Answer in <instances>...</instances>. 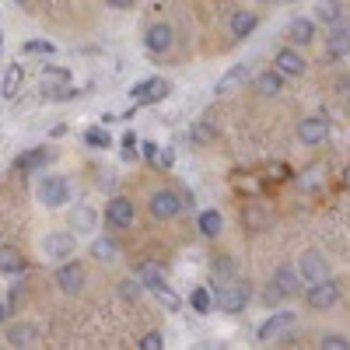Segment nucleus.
<instances>
[{
  "mask_svg": "<svg viewBox=\"0 0 350 350\" xmlns=\"http://www.w3.org/2000/svg\"><path fill=\"white\" fill-rule=\"evenodd\" d=\"M4 336H8L11 347H36L39 343V326L36 323H11Z\"/></svg>",
  "mask_w": 350,
  "mask_h": 350,
  "instance_id": "nucleus-19",
  "label": "nucleus"
},
{
  "mask_svg": "<svg viewBox=\"0 0 350 350\" xmlns=\"http://www.w3.org/2000/svg\"><path fill=\"white\" fill-rule=\"evenodd\" d=\"M305 56L295 49V46H280L277 53H273V70H280L284 77H301L305 74Z\"/></svg>",
  "mask_w": 350,
  "mask_h": 350,
  "instance_id": "nucleus-11",
  "label": "nucleus"
},
{
  "mask_svg": "<svg viewBox=\"0 0 350 350\" xmlns=\"http://www.w3.org/2000/svg\"><path fill=\"white\" fill-rule=\"evenodd\" d=\"M343 186L350 189V165H347V172H343Z\"/></svg>",
  "mask_w": 350,
  "mask_h": 350,
  "instance_id": "nucleus-51",
  "label": "nucleus"
},
{
  "mask_svg": "<svg viewBox=\"0 0 350 350\" xmlns=\"http://www.w3.org/2000/svg\"><path fill=\"white\" fill-rule=\"evenodd\" d=\"M81 92H74V84H67V88H60V92H53L49 95V102H70V98H77Z\"/></svg>",
  "mask_w": 350,
  "mask_h": 350,
  "instance_id": "nucleus-45",
  "label": "nucleus"
},
{
  "mask_svg": "<svg viewBox=\"0 0 350 350\" xmlns=\"http://www.w3.org/2000/svg\"><path fill=\"white\" fill-rule=\"evenodd\" d=\"M347 109H350V95H347Z\"/></svg>",
  "mask_w": 350,
  "mask_h": 350,
  "instance_id": "nucleus-54",
  "label": "nucleus"
},
{
  "mask_svg": "<svg viewBox=\"0 0 350 350\" xmlns=\"http://www.w3.org/2000/svg\"><path fill=\"white\" fill-rule=\"evenodd\" d=\"M231 186H235L239 193H245V196H259L262 193V179H259V175H235Z\"/></svg>",
  "mask_w": 350,
  "mask_h": 350,
  "instance_id": "nucleus-36",
  "label": "nucleus"
},
{
  "mask_svg": "<svg viewBox=\"0 0 350 350\" xmlns=\"http://www.w3.org/2000/svg\"><path fill=\"white\" fill-rule=\"evenodd\" d=\"M92 259H98V262H116V259H120V242H116L112 235L95 239V242H92Z\"/></svg>",
  "mask_w": 350,
  "mask_h": 350,
  "instance_id": "nucleus-27",
  "label": "nucleus"
},
{
  "mask_svg": "<svg viewBox=\"0 0 350 350\" xmlns=\"http://www.w3.org/2000/svg\"><path fill=\"white\" fill-rule=\"evenodd\" d=\"M67 84H70V70L67 67H53V64L42 67V95L46 98L53 92H60V88H67Z\"/></svg>",
  "mask_w": 350,
  "mask_h": 350,
  "instance_id": "nucleus-23",
  "label": "nucleus"
},
{
  "mask_svg": "<svg viewBox=\"0 0 350 350\" xmlns=\"http://www.w3.org/2000/svg\"><path fill=\"white\" fill-rule=\"evenodd\" d=\"M326 56H329V60H343V56H350V25H333L329 28Z\"/></svg>",
  "mask_w": 350,
  "mask_h": 350,
  "instance_id": "nucleus-15",
  "label": "nucleus"
},
{
  "mask_svg": "<svg viewBox=\"0 0 350 350\" xmlns=\"http://www.w3.org/2000/svg\"><path fill=\"white\" fill-rule=\"evenodd\" d=\"M319 347L323 350H350V340L343 333H326L323 340H319Z\"/></svg>",
  "mask_w": 350,
  "mask_h": 350,
  "instance_id": "nucleus-41",
  "label": "nucleus"
},
{
  "mask_svg": "<svg viewBox=\"0 0 350 350\" xmlns=\"http://www.w3.org/2000/svg\"><path fill=\"white\" fill-rule=\"evenodd\" d=\"M53 158H56L53 148H32V151H25V154L14 158V172H21V175H36V172H42Z\"/></svg>",
  "mask_w": 350,
  "mask_h": 350,
  "instance_id": "nucleus-13",
  "label": "nucleus"
},
{
  "mask_svg": "<svg viewBox=\"0 0 350 350\" xmlns=\"http://www.w3.org/2000/svg\"><path fill=\"white\" fill-rule=\"evenodd\" d=\"M105 4H109L112 11H130V8L137 4V0H105Z\"/></svg>",
  "mask_w": 350,
  "mask_h": 350,
  "instance_id": "nucleus-49",
  "label": "nucleus"
},
{
  "mask_svg": "<svg viewBox=\"0 0 350 350\" xmlns=\"http://www.w3.org/2000/svg\"><path fill=\"white\" fill-rule=\"evenodd\" d=\"M270 284L280 291L284 298H298V295H301V277H298V270L291 267V262H284V267H277V270H273Z\"/></svg>",
  "mask_w": 350,
  "mask_h": 350,
  "instance_id": "nucleus-14",
  "label": "nucleus"
},
{
  "mask_svg": "<svg viewBox=\"0 0 350 350\" xmlns=\"http://www.w3.org/2000/svg\"><path fill=\"white\" fill-rule=\"evenodd\" d=\"M287 39L295 42V46H308L315 39V21L312 18H295L287 25Z\"/></svg>",
  "mask_w": 350,
  "mask_h": 350,
  "instance_id": "nucleus-25",
  "label": "nucleus"
},
{
  "mask_svg": "<svg viewBox=\"0 0 350 350\" xmlns=\"http://www.w3.org/2000/svg\"><path fill=\"white\" fill-rule=\"evenodd\" d=\"M252 84H256V92H259L262 98H277V95L284 92V74L270 67V70L256 74V81H252Z\"/></svg>",
  "mask_w": 350,
  "mask_h": 350,
  "instance_id": "nucleus-21",
  "label": "nucleus"
},
{
  "mask_svg": "<svg viewBox=\"0 0 350 350\" xmlns=\"http://www.w3.org/2000/svg\"><path fill=\"white\" fill-rule=\"evenodd\" d=\"M133 277L144 284V291H154V287H161V284H168L165 280V270L158 267L154 259H144V262H137V270H133Z\"/></svg>",
  "mask_w": 350,
  "mask_h": 350,
  "instance_id": "nucleus-20",
  "label": "nucleus"
},
{
  "mask_svg": "<svg viewBox=\"0 0 350 350\" xmlns=\"http://www.w3.org/2000/svg\"><path fill=\"white\" fill-rule=\"evenodd\" d=\"M189 308L196 312V315H207L211 308H214V295L207 287H193V295H189Z\"/></svg>",
  "mask_w": 350,
  "mask_h": 350,
  "instance_id": "nucleus-35",
  "label": "nucleus"
},
{
  "mask_svg": "<svg viewBox=\"0 0 350 350\" xmlns=\"http://www.w3.org/2000/svg\"><path fill=\"white\" fill-rule=\"evenodd\" d=\"M172 95V81H165V77H151V88L144 92V98L137 102V105H154V102H161V98H168Z\"/></svg>",
  "mask_w": 350,
  "mask_h": 350,
  "instance_id": "nucleus-32",
  "label": "nucleus"
},
{
  "mask_svg": "<svg viewBox=\"0 0 350 350\" xmlns=\"http://www.w3.org/2000/svg\"><path fill=\"white\" fill-rule=\"evenodd\" d=\"M39 200H42V207H49V211L67 207L70 203V183L64 179V175H42L39 179Z\"/></svg>",
  "mask_w": 350,
  "mask_h": 350,
  "instance_id": "nucleus-5",
  "label": "nucleus"
},
{
  "mask_svg": "<svg viewBox=\"0 0 350 350\" xmlns=\"http://www.w3.org/2000/svg\"><path fill=\"white\" fill-rule=\"evenodd\" d=\"M21 81H25L21 64H11V67H8V74H4V84H0V95H4L8 102H11V98H18V88H21Z\"/></svg>",
  "mask_w": 350,
  "mask_h": 350,
  "instance_id": "nucleus-31",
  "label": "nucleus"
},
{
  "mask_svg": "<svg viewBox=\"0 0 350 350\" xmlns=\"http://www.w3.org/2000/svg\"><path fill=\"white\" fill-rule=\"evenodd\" d=\"M0 49H4V28H0Z\"/></svg>",
  "mask_w": 350,
  "mask_h": 350,
  "instance_id": "nucleus-52",
  "label": "nucleus"
},
{
  "mask_svg": "<svg viewBox=\"0 0 350 350\" xmlns=\"http://www.w3.org/2000/svg\"><path fill=\"white\" fill-rule=\"evenodd\" d=\"M284 4H295V0H284Z\"/></svg>",
  "mask_w": 350,
  "mask_h": 350,
  "instance_id": "nucleus-55",
  "label": "nucleus"
},
{
  "mask_svg": "<svg viewBox=\"0 0 350 350\" xmlns=\"http://www.w3.org/2000/svg\"><path fill=\"white\" fill-rule=\"evenodd\" d=\"M25 270H28L25 252H21V249H14V245H4V242H0V273L18 277V273H25Z\"/></svg>",
  "mask_w": 350,
  "mask_h": 350,
  "instance_id": "nucleus-18",
  "label": "nucleus"
},
{
  "mask_svg": "<svg viewBox=\"0 0 350 350\" xmlns=\"http://www.w3.org/2000/svg\"><path fill=\"white\" fill-rule=\"evenodd\" d=\"M154 298H158V301H161V305H165L168 312H179V308H183V298H179V295H175V291H172L168 284H161V287H154Z\"/></svg>",
  "mask_w": 350,
  "mask_h": 350,
  "instance_id": "nucleus-37",
  "label": "nucleus"
},
{
  "mask_svg": "<svg viewBox=\"0 0 350 350\" xmlns=\"http://www.w3.org/2000/svg\"><path fill=\"white\" fill-rule=\"evenodd\" d=\"M148 214H151L154 221H175V217L183 214V196H179V189H172V186L154 189V193L148 196Z\"/></svg>",
  "mask_w": 350,
  "mask_h": 350,
  "instance_id": "nucleus-2",
  "label": "nucleus"
},
{
  "mask_svg": "<svg viewBox=\"0 0 350 350\" xmlns=\"http://www.w3.org/2000/svg\"><path fill=\"white\" fill-rule=\"evenodd\" d=\"M256 25H259V14H256V11H249V8L235 11V14H231V21H228V28H231V36H235V39L252 36V32H256Z\"/></svg>",
  "mask_w": 350,
  "mask_h": 350,
  "instance_id": "nucleus-22",
  "label": "nucleus"
},
{
  "mask_svg": "<svg viewBox=\"0 0 350 350\" xmlns=\"http://www.w3.org/2000/svg\"><path fill=\"white\" fill-rule=\"evenodd\" d=\"M249 301H252V284L242 280V277H231V280L217 284V291H214V308H221L228 315L245 312Z\"/></svg>",
  "mask_w": 350,
  "mask_h": 350,
  "instance_id": "nucleus-1",
  "label": "nucleus"
},
{
  "mask_svg": "<svg viewBox=\"0 0 350 350\" xmlns=\"http://www.w3.org/2000/svg\"><path fill=\"white\" fill-rule=\"evenodd\" d=\"M120 154H123V161H126V165H133V161L140 158V137H137L133 130L123 137V151H120Z\"/></svg>",
  "mask_w": 350,
  "mask_h": 350,
  "instance_id": "nucleus-39",
  "label": "nucleus"
},
{
  "mask_svg": "<svg viewBox=\"0 0 350 350\" xmlns=\"http://www.w3.org/2000/svg\"><path fill=\"white\" fill-rule=\"evenodd\" d=\"M137 347H140V350H161V347H165V336H161L158 329H151V333H144V336H140Z\"/></svg>",
  "mask_w": 350,
  "mask_h": 350,
  "instance_id": "nucleus-42",
  "label": "nucleus"
},
{
  "mask_svg": "<svg viewBox=\"0 0 350 350\" xmlns=\"http://www.w3.org/2000/svg\"><path fill=\"white\" fill-rule=\"evenodd\" d=\"M298 140L305 148H319L323 140H329V120L326 116H305L298 123Z\"/></svg>",
  "mask_w": 350,
  "mask_h": 350,
  "instance_id": "nucleus-9",
  "label": "nucleus"
},
{
  "mask_svg": "<svg viewBox=\"0 0 350 350\" xmlns=\"http://www.w3.org/2000/svg\"><path fill=\"white\" fill-rule=\"evenodd\" d=\"M249 81V64H235L231 70H224L214 84V95H231V92H239V88Z\"/></svg>",
  "mask_w": 350,
  "mask_h": 350,
  "instance_id": "nucleus-17",
  "label": "nucleus"
},
{
  "mask_svg": "<svg viewBox=\"0 0 350 350\" xmlns=\"http://www.w3.org/2000/svg\"><path fill=\"white\" fill-rule=\"evenodd\" d=\"M270 224V211L262 207V203H245V211H242V228L245 231H262Z\"/></svg>",
  "mask_w": 350,
  "mask_h": 350,
  "instance_id": "nucleus-24",
  "label": "nucleus"
},
{
  "mask_svg": "<svg viewBox=\"0 0 350 350\" xmlns=\"http://www.w3.org/2000/svg\"><path fill=\"white\" fill-rule=\"evenodd\" d=\"M211 277H214L217 284L239 277V262L231 259V256H214V259H211Z\"/></svg>",
  "mask_w": 350,
  "mask_h": 350,
  "instance_id": "nucleus-28",
  "label": "nucleus"
},
{
  "mask_svg": "<svg viewBox=\"0 0 350 350\" xmlns=\"http://www.w3.org/2000/svg\"><path fill=\"white\" fill-rule=\"evenodd\" d=\"M189 140H193V144H200V148H207V144H214V140H217V133H214V126H211L207 120H196V123L189 126Z\"/></svg>",
  "mask_w": 350,
  "mask_h": 350,
  "instance_id": "nucleus-34",
  "label": "nucleus"
},
{
  "mask_svg": "<svg viewBox=\"0 0 350 350\" xmlns=\"http://www.w3.org/2000/svg\"><path fill=\"white\" fill-rule=\"evenodd\" d=\"M92 151H105V148H112V137H109V130L105 126H92V130H84V137H81Z\"/></svg>",
  "mask_w": 350,
  "mask_h": 350,
  "instance_id": "nucleus-33",
  "label": "nucleus"
},
{
  "mask_svg": "<svg viewBox=\"0 0 350 350\" xmlns=\"http://www.w3.org/2000/svg\"><path fill=\"white\" fill-rule=\"evenodd\" d=\"M53 284L64 291V295H81L84 291V284H88V270H84V262L81 259H70L67 256V262H60V267H56V273H53Z\"/></svg>",
  "mask_w": 350,
  "mask_h": 350,
  "instance_id": "nucleus-4",
  "label": "nucleus"
},
{
  "mask_svg": "<svg viewBox=\"0 0 350 350\" xmlns=\"http://www.w3.org/2000/svg\"><path fill=\"white\" fill-rule=\"evenodd\" d=\"M21 53H25V56H53L56 46H53L49 39H28V42L21 46Z\"/></svg>",
  "mask_w": 350,
  "mask_h": 350,
  "instance_id": "nucleus-38",
  "label": "nucleus"
},
{
  "mask_svg": "<svg viewBox=\"0 0 350 350\" xmlns=\"http://www.w3.org/2000/svg\"><path fill=\"white\" fill-rule=\"evenodd\" d=\"M172 46H175V28L168 21H154L148 32H144V49L151 56H165Z\"/></svg>",
  "mask_w": 350,
  "mask_h": 350,
  "instance_id": "nucleus-8",
  "label": "nucleus"
},
{
  "mask_svg": "<svg viewBox=\"0 0 350 350\" xmlns=\"http://www.w3.org/2000/svg\"><path fill=\"white\" fill-rule=\"evenodd\" d=\"M8 315H11V308H8V301H0V326H8Z\"/></svg>",
  "mask_w": 350,
  "mask_h": 350,
  "instance_id": "nucleus-50",
  "label": "nucleus"
},
{
  "mask_svg": "<svg viewBox=\"0 0 350 350\" xmlns=\"http://www.w3.org/2000/svg\"><path fill=\"white\" fill-rule=\"evenodd\" d=\"M326 183V175H323V165H308L301 175H298V189L301 193H319Z\"/></svg>",
  "mask_w": 350,
  "mask_h": 350,
  "instance_id": "nucleus-30",
  "label": "nucleus"
},
{
  "mask_svg": "<svg viewBox=\"0 0 350 350\" xmlns=\"http://www.w3.org/2000/svg\"><path fill=\"white\" fill-rule=\"evenodd\" d=\"M102 224V214L92 207V203H77V207L70 211V231H77V235H95Z\"/></svg>",
  "mask_w": 350,
  "mask_h": 350,
  "instance_id": "nucleus-12",
  "label": "nucleus"
},
{
  "mask_svg": "<svg viewBox=\"0 0 350 350\" xmlns=\"http://www.w3.org/2000/svg\"><path fill=\"white\" fill-rule=\"evenodd\" d=\"M262 301H267V305H280V301H284V295H280V291H277L273 284H267V295H262Z\"/></svg>",
  "mask_w": 350,
  "mask_h": 350,
  "instance_id": "nucleus-48",
  "label": "nucleus"
},
{
  "mask_svg": "<svg viewBox=\"0 0 350 350\" xmlns=\"http://www.w3.org/2000/svg\"><path fill=\"white\" fill-rule=\"evenodd\" d=\"M148 88H151V77H148V81H137V84L130 88V102H140V98H144V92H148Z\"/></svg>",
  "mask_w": 350,
  "mask_h": 350,
  "instance_id": "nucleus-47",
  "label": "nucleus"
},
{
  "mask_svg": "<svg viewBox=\"0 0 350 350\" xmlns=\"http://www.w3.org/2000/svg\"><path fill=\"white\" fill-rule=\"evenodd\" d=\"M102 221H105L109 231H126V228H133V224H137V203H133L130 196H112V200L105 203Z\"/></svg>",
  "mask_w": 350,
  "mask_h": 350,
  "instance_id": "nucleus-3",
  "label": "nucleus"
},
{
  "mask_svg": "<svg viewBox=\"0 0 350 350\" xmlns=\"http://www.w3.org/2000/svg\"><path fill=\"white\" fill-rule=\"evenodd\" d=\"M175 165V151L172 148H161L158 144V158H154V168H172Z\"/></svg>",
  "mask_w": 350,
  "mask_h": 350,
  "instance_id": "nucleus-44",
  "label": "nucleus"
},
{
  "mask_svg": "<svg viewBox=\"0 0 350 350\" xmlns=\"http://www.w3.org/2000/svg\"><path fill=\"white\" fill-rule=\"evenodd\" d=\"M140 154L154 165V158H158V144H154V140H140Z\"/></svg>",
  "mask_w": 350,
  "mask_h": 350,
  "instance_id": "nucleus-46",
  "label": "nucleus"
},
{
  "mask_svg": "<svg viewBox=\"0 0 350 350\" xmlns=\"http://www.w3.org/2000/svg\"><path fill=\"white\" fill-rule=\"evenodd\" d=\"M305 301H308V308H315V312H326V308H333V305L340 301V284H336L333 277H323V280L308 284V291H305Z\"/></svg>",
  "mask_w": 350,
  "mask_h": 350,
  "instance_id": "nucleus-6",
  "label": "nucleus"
},
{
  "mask_svg": "<svg viewBox=\"0 0 350 350\" xmlns=\"http://www.w3.org/2000/svg\"><path fill=\"white\" fill-rule=\"evenodd\" d=\"M74 249H77L74 231H49V235L42 239V256L46 259H67V256H74Z\"/></svg>",
  "mask_w": 350,
  "mask_h": 350,
  "instance_id": "nucleus-10",
  "label": "nucleus"
},
{
  "mask_svg": "<svg viewBox=\"0 0 350 350\" xmlns=\"http://www.w3.org/2000/svg\"><path fill=\"white\" fill-rule=\"evenodd\" d=\"M295 323H298V315H295V312H277V315H270L267 323L259 326V333H256V336H259L262 343H270L273 336H280L284 329H291Z\"/></svg>",
  "mask_w": 350,
  "mask_h": 350,
  "instance_id": "nucleus-16",
  "label": "nucleus"
},
{
  "mask_svg": "<svg viewBox=\"0 0 350 350\" xmlns=\"http://www.w3.org/2000/svg\"><path fill=\"white\" fill-rule=\"evenodd\" d=\"M14 4H18V8H25V4H28V0H14Z\"/></svg>",
  "mask_w": 350,
  "mask_h": 350,
  "instance_id": "nucleus-53",
  "label": "nucleus"
},
{
  "mask_svg": "<svg viewBox=\"0 0 350 350\" xmlns=\"http://www.w3.org/2000/svg\"><path fill=\"white\" fill-rule=\"evenodd\" d=\"M267 179H273V183H284V179H291V168H287L284 161H273V165L267 168Z\"/></svg>",
  "mask_w": 350,
  "mask_h": 350,
  "instance_id": "nucleus-43",
  "label": "nucleus"
},
{
  "mask_svg": "<svg viewBox=\"0 0 350 350\" xmlns=\"http://www.w3.org/2000/svg\"><path fill=\"white\" fill-rule=\"evenodd\" d=\"M144 295V284L137 280V277H126V280H120V298L123 301H137Z\"/></svg>",
  "mask_w": 350,
  "mask_h": 350,
  "instance_id": "nucleus-40",
  "label": "nucleus"
},
{
  "mask_svg": "<svg viewBox=\"0 0 350 350\" xmlns=\"http://www.w3.org/2000/svg\"><path fill=\"white\" fill-rule=\"evenodd\" d=\"M196 231L203 239H217L221 231H224V217H221V211H200V217H196Z\"/></svg>",
  "mask_w": 350,
  "mask_h": 350,
  "instance_id": "nucleus-26",
  "label": "nucleus"
},
{
  "mask_svg": "<svg viewBox=\"0 0 350 350\" xmlns=\"http://www.w3.org/2000/svg\"><path fill=\"white\" fill-rule=\"evenodd\" d=\"M315 18L333 28V25L343 21V4H340V0H319V4H315Z\"/></svg>",
  "mask_w": 350,
  "mask_h": 350,
  "instance_id": "nucleus-29",
  "label": "nucleus"
},
{
  "mask_svg": "<svg viewBox=\"0 0 350 350\" xmlns=\"http://www.w3.org/2000/svg\"><path fill=\"white\" fill-rule=\"evenodd\" d=\"M295 270H298V277H301L305 284H315V280H323V277H329V259H326L323 252H315V249H308V252H301V256H298V262H295Z\"/></svg>",
  "mask_w": 350,
  "mask_h": 350,
  "instance_id": "nucleus-7",
  "label": "nucleus"
}]
</instances>
